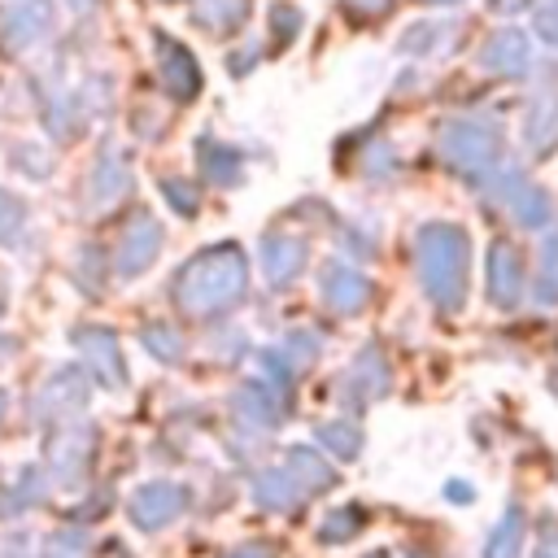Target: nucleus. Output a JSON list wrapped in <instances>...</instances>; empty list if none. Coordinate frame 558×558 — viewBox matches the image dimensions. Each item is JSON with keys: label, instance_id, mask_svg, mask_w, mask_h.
<instances>
[{"label": "nucleus", "instance_id": "15", "mask_svg": "<svg viewBox=\"0 0 558 558\" xmlns=\"http://www.w3.org/2000/svg\"><path fill=\"white\" fill-rule=\"evenodd\" d=\"M305 262H310L305 240H296V235H266L262 240V279H266V288H275V292L292 288L296 275L305 270Z\"/></svg>", "mask_w": 558, "mask_h": 558}, {"label": "nucleus", "instance_id": "11", "mask_svg": "<svg viewBox=\"0 0 558 558\" xmlns=\"http://www.w3.org/2000/svg\"><path fill=\"white\" fill-rule=\"evenodd\" d=\"M57 22L52 0H9L0 9V44L4 52H26L35 48Z\"/></svg>", "mask_w": 558, "mask_h": 558}, {"label": "nucleus", "instance_id": "34", "mask_svg": "<svg viewBox=\"0 0 558 558\" xmlns=\"http://www.w3.org/2000/svg\"><path fill=\"white\" fill-rule=\"evenodd\" d=\"M301 31V9L296 4H270V35L275 44H288Z\"/></svg>", "mask_w": 558, "mask_h": 558}, {"label": "nucleus", "instance_id": "40", "mask_svg": "<svg viewBox=\"0 0 558 558\" xmlns=\"http://www.w3.org/2000/svg\"><path fill=\"white\" fill-rule=\"evenodd\" d=\"M222 558H279V549H275V545H262V541H248V545L227 549Z\"/></svg>", "mask_w": 558, "mask_h": 558}, {"label": "nucleus", "instance_id": "3", "mask_svg": "<svg viewBox=\"0 0 558 558\" xmlns=\"http://www.w3.org/2000/svg\"><path fill=\"white\" fill-rule=\"evenodd\" d=\"M436 153L462 179L484 183L501 161V126L488 118H445L436 126Z\"/></svg>", "mask_w": 558, "mask_h": 558}, {"label": "nucleus", "instance_id": "13", "mask_svg": "<svg viewBox=\"0 0 558 558\" xmlns=\"http://www.w3.org/2000/svg\"><path fill=\"white\" fill-rule=\"evenodd\" d=\"M388 388H392V371H388L384 353L375 344H362L357 357L349 362V371L340 375V397L357 401V405H371V401L388 397Z\"/></svg>", "mask_w": 558, "mask_h": 558}, {"label": "nucleus", "instance_id": "36", "mask_svg": "<svg viewBox=\"0 0 558 558\" xmlns=\"http://www.w3.org/2000/svg\"><path fill=\"white\" fill-rule=\"evenodd\" d=\"M532 26H536V35H541L545 44L558 48V0H536V9H532Z\"/></svg>", "mask_w": 558, "mask_h": 558}, {"label": "nucleus", "instance_id": "39", "mask_svg": "<svg viewBox=\"0 0 558 558\" xmlns=\"http://www.w3.org/2000/svg\"><path fill=\"white\" fill-rule=\"evenodd\" d=\"M344 9L353 17H362V22H375V17H384L392 9V0H344Z\"/></svg>", "mask_w": 558, "mask_h": 558}, {"label": "nucleus", "instance_id": "17", "mask_svg": "<svg viewBox=\"0 0 558 558\" xmlns=\"http://www.w3.org/2000/svg\"><path fill=\"white\" fill-rule=\"evenodd\" d=\"M488 301L497 310H514L523 301V262L519 248L506 240L488 244Z\"/></svg>", "mask_w": 558, "mask_h": 558}, {"label": "nucleus", "instance_id": "33", "mask_svg": "<svg viewBox=\"0 0 558 558\" xmlns=\"http://www.w3.org/2000/svg\"><path fill=\"white\" fill-rule=\"evenodd\" d=\"M453 26H436V22H418V26H410L405 35H401V48L405 52H432L436 44H440V35H449Z\"/></svg>", "mask_w": 558, "mask_h": 558}, {"label": "nucleus", "instance_id": "24", "mask_svg": "<svg viewBox=\"0 0 558 558\" xmlns=\"http://www.w3.org/2000/svg\"><path fill=\"white\" fill-rule=\"evenodd\" d=\"M283 466H288V471H292V475L305 484V493H310V497L336 484V466H331V462H327L318 449H310V445H292Z\"/></svg>", "mask_w": 558, "mask_h": 558}, {"label": "nucleus", "instance_id": "7", "mask_svg": "<svg viewBox=\"0 0 558 558\" xmlns=\"http://www.w3.org/2000/svg\"><path fill=\"white\" fill-rule=\"evenodd\" d=\"M70 340H74V349H78V357H83L87 375H92L100 388L118 392V388L126 384L122 344H118V336H113L109 327H74V331H70Z\"/></svg>", "mask_w": 558, "mask_h": 558}, {"label": "nucleus", "instance_id": "47", "mask_svg": "<svg viewBox=\"0 0 558 558\" xmlns=\"http://www.w3.org/2000/svg\"><path fill=\"white\" fill-rule=\"evenodd\" d=\"M366 558H388V554H366Z\"/></svg>", "mask_w": 558, "mask_h": 558}, {"label": "nucleus", "instance_id": "23", "mask_svg": "<svg viewBox=\"0 0 558 558\" xmlns=\"http://www.w3.org/2000/svg\"><path fill=\"white\" fill-rule=\"evenodd\" d=\"M523 532H527L523 506L510 501V506L501 510V519L493 523L488 541H484V558H523Z\"/></svg>", "mask_w": 558, "mask_h": 558}, {"label": "nucleus", "instance_id": "21", "mask_svg": "<svg viewBox=\"0 0 558 558\" xmlns=\"http://www.w3.org/2000/svg\"><path fill=\"white\" fill-rule=\"evenodd\" d=\"M523 144H527V153H536V157H545V153L558 144V96H554V87H549V92H536V100L527 105Z\"/></svg>", "mask_w": 558, "mask_h": 558}, {"label": "nucleus", "instance_id": "26", "mask_svg": "<svg viewBox=\"0 0 558 558\" xmlns=\"http://www.w3.org/2000/svg\"><path fill=\"white\" fill-rule=\"evenodd\" d=\"M314 436H318V445H323V449H327L336 462H353V458L362 453V440H366V436H362V427H357L353 418H331V423H318V432H314Z\"/></svg>", "mask_w": 558, "mask_h": 558}, {"label": "nucleus", "instance_id": "28", "mask_svg": "<svg viewBox=\"0 0 558 558\" xmlns=\"http://www.w3.org/2000/svg\"><path fill=\"white\" fill-rule=\"evenodd\" d=\"M279 357L292 366V375H305L323 357V336L318 331H305V327L301 331H288L283 344H279Z\"/></svg>", "mask_w": 558, "mask_h": 558}, {"label": "nucleus", "instance_id": "4", "mask_svg": "<svg viewBox=\"0 0 558 558\" xmlns=\"http://www.w3.org/2000/svg\"><path fill=\"white\" fill-rule=\"evenodd\" d=\"M92 375H87V366H52L48 375H44V384L35 388V397H31V414H35V423H70L74 414H83L87 410V397H92Z\"/></svg>", "mask_w": 558, "mask_h": 558}, {"label": "nucleus", "instance_id": "27", "mask_svg": "<svg viewBox=\"0 0 558 558\" xmlns=\"http://www.w3.org/2000/svg\"><path fill=\"white\" fill-rule=\"evenodd\" d=\"M366 527V510L357 501H344V506H331L318 523V541L323 545H349L357 532Z\"/></svg>", "mask_w": 558, "mask_h": 558}, {"label": "nucleus", "instance_id": "18", "mask_svg": "<svg viewBox=\"0 0 558 558\" xmlns=\"http://www.w3.org/2000/svg\"><path fill=\"white\" fill-rule=\"evenodd\" d=\"M126 192H131V166H126V157L113 153V148H100V157L92 161V174H87V192H83V196H87L96 209H109V205H118Z\"/></svg>", "mask_w": 558, "mask_h": 558}, {"label": "nucleus", "instance_id": "32", "mask_svg": "<svg viewBox=\"0 0 558 558\" xmlns=\"http://www.w3.org/2000/svg\"><path fill=\"white\" fill-rule=\"evenodd\" d=\"M161 196H166V205L174 209V214H183V218H192L196 209H201V192H196V183L192 179H183V174H161Z\"/></svg>", "mask_w": 558, "mask_h": 558}, {"label": "nucleus", "instance_id": "44", "mask_svg": "<svg viewBox=\"0 0 558 558\" xmlns=\"http://www.w3.org/2000/svg\"><path fill=\"white\" fill-rule=\"evenodd\" d=\"M4 414H9V397L0 392V423H4Z\"/></svg>", "mask_w": 558, "mask_h": 558}, {"label": "nucleus", "instance_id": "37", "mask_svg": "<svg viewBox=\"0 0 558 558\" xmlns=\"http://www.w3.org/2000/svg\"><path fill=\"white\" fill-rule=\"evenodd\" d=\"M13 161L26 166L31 179H48V157H44L39 144H17V148H13Z\"/></svg>", "mask_w": 558, "mask_h": 558}, {"label": "nucleus", "instance_id": "12", "mask_svg": "<svg viewBox=\"0 0 558 558\" xmlns=\"http://www.w3.org/2000/svg\"><path fill=\"white\" fill-rule=\"evenodd\" d=\"M318 296H323V305L331 314L349 318V314H357L371 301V279L357 266H349V262H327L318 270Z\"/></svg>", "mask_w": 558, "mask_h": 558}, {"label": "nucleus", "instance_id": "6", "mask_svg": "<svg viewBox=\"0 0 558 558\" xmlns=\"http://www.w3.org/2000/svg\"><path fill=\"white\" fill-rule=\"evenodd\" d=\"M153 57H157V83H161V92L170 100L183 105V100H192L201 92V61L192 57L187 44H179L166 31H157L153 35Z\"/></svg>", "mask_w": 558, "mask_h": 558}, {"label": "nucleus", "instance_id": "30", "mask_svg": "<svg viewBox=\"0 0 558 558\" xmlns=\"http://www.w3.org/2000/svg\"><path fill=\"white\" fill-rule=\"evenodd\" d=\"M140 344H144L157 362H166V366H179V362H183V336H179L174 327H166V323L140 327Z\"/></svg>", "mask_w": 558, "mask_h": 558}, {"label": "nucleus", "instance_id": "43", "mask_svg": "<svg viewBox=\"0 0 558 558\" xmlns=\"http://www.w3.org/2000/svg\"><path fill=\"white\" fill-rule=\"evenodd\" d=\"M92 4H96V0H70V9H78V13H83V9H92Z\"/></svg>", "mask_w": 558, "mask_h": 558}, {"label": "nucleus", "instance_id": "29", "mask_svg": "<svg viewBox=\"0 0 558 558\" xmlns=\"http://www.w3.org/2000/svg\"><path fill=\"white\" fill-rule=\"evenodd\" d=\"M26 201H17L9 187H0V248H22L26 244Z\"/></svg>", "mask_w": 558, "mask_h": 558}, {"label": "nucleus", "instance_id": "10", "mask_svg": "<svg viewBox=\"0 0 558 558\" xmlns=\"http://www.w3.org/2000/svg\"><path fill=\"white\" fill-rule=\"evenodd\" d=\"M161 222L153 218V214H135L126 227H122V235H118V244H113V275L118 279H135V275H144L153 262H157V253H161Z\"/></svg>", "mask_w": 558, "mask_h": 558}, {"label": "nucleus", "instance_id": "9", "mask_svg": "<svg viewBox=\"0 0 558 558\" xmlns=\"http://www.w3.org/2000/svg\"><path fill=\"white\" fill-rule=\"evenodd\" d=\"M493 174H497V201L514 214L519 227L541 231V227L554 222V201H549V192L541 183L523 179V170H493Z\"/></svg>", "mask_w": 558, "mask_h": 558}, {"label": "nucleus", "instance_id": "41", "mask_svg": "<svg viewBox=\"0 0 558 558\" xmlns=\"http://www.w3.org/2000/svg\"><path fill=\"white\" fill-rule=\"evenodd\" d=\"M445 497L462 506V501H475V488H471L466 480H449V484H445Z\"/></svg>", "mask_w": 558, "mask_h": 558}, {"label": "nucleus", "instance_id": "22", "mask_svg": "<svg viewBox=\"0 0 558 558\" xmlns=\"http://www.w3.org/2000/svg\"><path fill=\"white\" fill-rule=\"evenodd\" d=\"M48 471L44 466H26L4 493H0V519H13V514H26V510H35L44 497H48Z\"/></svg>", "mask_w": 558, "mask_h": 558}, {"label": "nucleus", "instance_id": "46", "mask_svg": "<svg viewBox=\"0 0 558 558\" xmlns=\"http://www.w3.org/2000/svg\"><path fill=\"white\" fill-rule=\"evenodd\" d=\"M536 558H554V554H549V549H536Z\"/></svg>", "mask_w": 558, "mask_h": 558}, {"label": "nucleus", "instance_id": "16", "mask_svg": "<svg viewBox=\"0 0 558 558\" xmlns=\"http://www.w3.org/2000/svg\"><path fill=\"white\" fill-rule=\"evenodd\" d=\"M480 65L488 74H501V78H523L532 70V44L519 26H501L488 35L484 52H480Z\"/></svg>", "mask_w": 558, "mask_h": 558}, {"label": "nucleus", "instance_id": "1", "mask_svg": "<svg viewBox=\"0 0 558 558\" xmlns=\"http://www.w3.org/2000/svg\"><path fill=\"white\" fill-rule=\"evenodd\" d=\"M248 292V257L240 244H209L201 248L174 279V301L192 318H214L240 305Z\"/></svg>", "mask_w": 558, "mask_h": 558}, {"label": "nucleus", "instance_id": "8", "mask_svg": "<svg viewBox=\"0 0 558 558\" xmlns=\"http://www.w3.org/2000/svg\"><path fill=\"white\" fill-rule=\"evenodd\" d=\"M183 510H187V488L174 484V480H148V484H140V488L131 493V501H126V514H131V523H135L140 532H161V527H170Z\"/></svg>", "mask_w": 558, "mask_h": 558}, {"label": "nucleus", "instance_id": "20", "mask_svg": "<svg viewBox=\"0 0 558 558\" xmlns=\"http://www.w3.org/2000/svg\"><path fill=\"white\" fill-rule=\"evenodd\" d=\"M196 161H201V174L218 187H240L244 183V153L214 140V135H201L196 140Z\"/></svg>", "mask_w": 558, "mask_h": 558}, {"label": "nucleus", "instance_id": "19", "mask_svg": "<svg viewBox=\"0 0 558 558\" xmlns=\"http://www.w3.org/2000/svg\"><path fill=\"white\" fill-rule=\"evenodd\" d=\"M305 484L288 471V466H270L262 475H253V506L270 510V514H292L305 506Z\"/></svg>", "mask_w": 558, "mask_h": 558}, {"label": "nucleus", "instance_id": "25", "mask_svg": "<svg viewBox=\"0 0 558 558\" xmlns=\"http://www.w3.org/2000/svg\"><path fill=\"white\" fill-rule=\"evenodd\" d=\"M192 22L214 35H231L248 22V0H192Z\"/></svg>", "mask_w": 558, "mask_h": 558}, {"label": "nucleus", "instance_id": "2", "mask_svg": "<svg viewBox=\"0 0 558 558\" xmlns=\"http://www.w3.org/2000/svg\"><path fill=\"white\" fill-rule=\"evenodd\" d=\"M414 270L423 296L440 314H458L466 301V270H471V235L458 222H423L414 235Z\"/></svg>", "mask_w": 558, "mask_h": 558}, {"label": "nucleus", "instance_id": "5", "mask_svg": "<svg viewBox=\"0 0 558 558\" xmlns=\"http://www.w3.org/2000/svg\"><path fill=\"white\" fill-rule=\"evenodd\" d=\"M92 445H96V427H92L87 418H78V423H61V427L52 432V440H48V458H44L48 480H52V484H65V488L83 484L87 462H92Z\"/></svg>", "mask_w": 558, "mask_h": 558}, {"label": "nucleus", "instance_id": "42", "mask_svg": "<svg viewBox=\"0 0 558 558\" xmlns=\"http://www.w3.org/2000/svg\"><path fill=\"white\" fill-rule=\"evenodd\" d=\"M523 0H493V9H519Z\"/></svg>", "mask_w": 558, "mask_h": 558}, {"label": "nucleus", "instance_id": "31", "mask_svg": "<svg viewBox=\"0 0 558 558\" xmlns=\"http://www.w3.org/2000/svg\"><path fill=\"white\" fill-rule=\"evenodd\" d=\"M536 301L558 305V231L541 244V270H536Z\"/></svg>", "mask_w": 558, "mask_h": 558}, {"label": "nucleus", "instance_id": "35", "mask_svg": "<svg viewBox=\"0 0 558 558\" xmlns=\"http://www.w3.org/2000/svg\"><path fill=\"white\" fill-rule=\"evenodd\" d=\"M397 170V157H392V148L384 144V140H375L366 153H362V174H371V179H388Z\"/></svg>", "mask_w": 558, "mask_h": 558}, {"label": "nucleus", "instance_id": "14", "mask_svg": "<svg viewBox=\"0 0 558 558\" xmlns=\"http://www.w3.org/2000/svg\"><path fill=\"white\" fill-rule=\"evenodd\" d=\"M283 410H288V401L279 392H270L262 379H248L231 392V414L248 432H275L283 423Z\"/></svg>", "mask_w": 558, "mask_h": 558}, {"label": "nucleus", "instance_id": "45", "mask_svg": "<svg viewBox=\"0 0 558 558\" xmlns=\"http://www.w3.org/2000/svg\"><path fill=\"white\" fill-rule=\"evenodd\" d=\"M423 4H458V0H423Z\"/></svg>", "mask_w": 558, "mask_h": 558}, {"label": "nucleus", "instance_id": "38", "mask_svg": "<svg viewBox=\"0 0 558 558\" xmlns=\"http://www.w3.org/2000/svg\"><path fill=\"white\" fill-rule=\"evenodd\" d=\"M44 558H87L83 536H78V532H61V536H52L48 549H44Z\"/></svg>", "mask_w": 558, "mask_h": 558}]
</instances>
